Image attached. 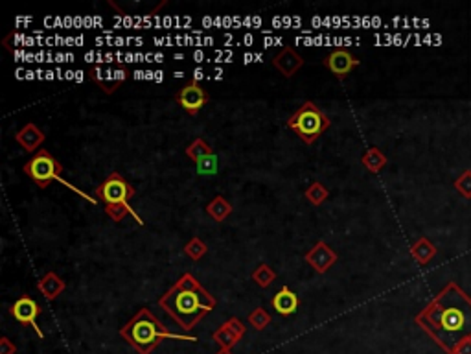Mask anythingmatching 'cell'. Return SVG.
Wrapping results in <instances>:
<instances>
[{"label":"cell","mask_w":471,"mask_h":354,"mask_svg":"<svg viewBox=\"0 0 471 354\" xmlns=\"http://www.w3.org/2000/svg\"><path fill=\"white\" fill-rule=\"evenodd\" d=\"M420 328L445 354H456L471 339V297L455 281H450L414 317Z\"/></svg>","instance_id":"6da1fadb"},{"label":"cell","mask_w":471,"mask_h":354,"mask_svg":"<svg viewBox=\"0 0 471 354\" xmlns=\"http://www.w3.org/2000/svg\"><path fill=\"white\" fill-rule=\"evenodd\" d=\"M159 306L188 332L218 306V301L192 273H184L159 299Z\"/></svg>","instance_id":"7a4b0ae2"},{"label":"cell","mask_w":471,"mask_h":354,"mask_svg":"<svg viewBox=\"0 0 471 354\" xmlns=\"http://www.w3.org/2000/svg\"><path fill=\"white\" fill-rule=\"evenodd\" d=\"M120 336L131 345L138 354H151L164 339H177V342H198L195 336L186 334H173L159 321V317L149 308H140L127 325L120 328Z\"/></svg>","instance_id":"3957f363"},{"label":"cell","mask_w":471,"mask_h":354,"mask_svg":"<svg viewBox=\"0 0 471 354\" xmlns=\"http://www.w3.org/2000/svg\"><path fill=\"white\" fill-rule=\"evenodd\" d=\"M22 170H24V174H26V176L30 177V179H32L39 188H48L52 181H59V183H63L66 188H70V190L77 192L79 196H83V198H87L93 205H96V199L87 196V194H83L79 188H76L74 185H70V183L65 181V179L61 177L63 165H61L59 160L55 159L54 155L50 153L48 149L41 148L37 153H33L32 157H30V160L24 165Z\"/></svg>","instance_id":"277c9868"},{"label":"cell","mask_w":471,"mask_h":354,"mask_svg":"<svg viewBox=\"0 0 471 354\" xmlns=\"http://www.w3.org/2000/svg\"><path fill=\"white\" fill-rule=\"evenodd\" d=\"M331 120L317 104L304 102L293 115L287 118V127L298 135L306 144H313L328 127Z\"/></svg>","instance_id":"5b68a950"},{"label":"cell","mask_w":471,"mask_h":354,"mask_svg":"<svg viewBox=\"0 0 471 354\" xmlns=\"http://www.w3.org/2000/svg\"><path fill=\"white\" fill-rule=\"evenodd\" d=\"M135 194H137L135 192V187L122 174H118V171L109 174L104 179V183L98 185L96 190H94L96 199L104 201L105 207H110V205H129V201L135 198Z\"/></svg>","instance_id":"8992f818"},{"label":"cell","mask_w":471,"mask_h":354,"mask_svg":"<svg viewBox=\"0 0 471 354\" xmlns=\"http://www.w3.org/2000/svg\"><path fill=\"white\" fill-rule=\"evenodd\" d=\"M41 312H43V310H41L37 301L32 297H28V295H22V297L17 299L10 308L11 317H15V321H19L21 325L32 326L39 337H44V332L41 330V326L37 325V317L41 315Z\"/></svg>","instance_id":"52a82bcc"},{"label":"cell","mask_w":471,"mask_h":354,"mask_svg":"<svg viewBox=\"0 0 471 354\" xmlns=\"http://www.w3.org/2000/svg\"><path fill=\"white\" fill-rule=\"evenodd\" d=\"M177 104L186 111L188 115H199V111L209 104V94L198 82H192L177 93Z\"/></svg>","instance_id":"ba28073f"},{"label":"cell","mask_w":471,"mask_h":354,"mask_svg":"<svg viewBox=\"0 0 471 354\" xmlns=\"http://www.w3.org/2000/svg\"><path fill=\"white\" fill-rule=\"evenodd\" d=\"M324 65H326V68H328L337 80L343 82V80L348 77V74H350L356 66L361 65V61L357 59V57H354L348 50L339 48L334 50V52L324 59Z\"/></svg>","instance_id":"9c48e42d"},{"label":"cell","mask_w":471,"mask_h":354,"mask_svg":"<svg viewBox=\"0 0 471 354\" xmlns=\"http://www.w3.org/2000/svg\"><path fill=\"white\" fill-rule=\"evenodd\" d=\"M245 325L243 321L238 319V317H231L229 321H225L223 325L218 328V330L212 334V339H214L221 348H229L231 351L236 343H240V339L245 336Z\"/></svg>","instance_id":"30bf717a"},{"label":"cell","mask_w":471,"mask_h":354,"mask_svg":"<svg viewBox=\"0 0 471 354\" xmlns=\"http://www.w3.org/2000/svg\"><path fill=\"white\" fill-rule=\"evenodd\" d=\"M304 260H306L307 264L311 266L317 273H326V271L337 262V253L329 248L328 243L320 240V242L315 243V245L307 251Z\"/></svg>","instance_id":"8fae6325"},{"label":"cell","mask_w":471,"mask_h":354,"mask_svg":"<svg viewBox=\"0 0 471 354\" xmlns=\"http://www.w3.org/2000/svg\"><path fill=\"white\" fill-rule=\"evenodd\" d=\"M273 65L284 77H293L304 66V57L295 48L285 46L274 55Z\"/></svg>","instance_id":"7c38bea8"},{"label":"cell","mask_w":471,"mask_h":354,"mask_svg":"<svg viewBox=\"0 0 471 354\" xmlns=\"http://www.w3.org/2000/svg\"><path fill=\"white\" fill-rule=\"evenodd\" d=\"M15 140L26 153H33V151L37 153L39 149H41V144L46 140V135L39 129L37 124L30 122V124L22 126L21 129L17 131Z\"/></svg>","instance_id":"4fadbf2b"},{"label":"cell","mask_w":471,"mask_h":354,"mask_svg":"<svg viewBox=\"0 0 471 354\" xmlns=\"http://www.w3.org/2000/svg\"><path fill=\"white\" fill-rule=\"evenodd\" d=\"M271 304H273V308L276 310V314L287 317V315H293L296 310H298L300 301H298V295H296L289 286H282L278 292L273 295Z\"/></svg>","instance_id":"5bb4252c"},{"label":"cell","mask_w":471,"mask_h":354,"mask_svg":"<svg viewBox=\"0 0 471 354\" xmlns=\"http://www.w3.org/2000/svg\"><path fill=\"white\" fill-rule=\"evenodd\" d=\"M65 281L57 273H54V271H48L46 275L41 277V281H37V290L48 301H54V299L59 297L61 293L65 292Z\"/></svg>","instance_id":"9a60e30c"},{"label":"cell","mask_w":471,"mask_h":354,"mask_svg":"<svg viewBox=\"0 0 471 354\" xmlns=\"http://www.w3.org/2000/svg\"><path fill=\"white\" fill-rule=\"evenodd\" d=\"M436 253H439V249H436V245L427 236H420L411 245L412 259L416 260L420 266H427L436 257Z\"/></svg>","instance_id":"2e32d148"},{"label":"cell","mask_w":471,"mask_h":354,"mask_svg":"<svg viewBox=\"0 0 471 354\" xmlns=\"http://www.w3.org/2000/svg\"><path fill=\"white\" fill-rule=\"evenodd\" d=\"M363 166L372 174H379L387 166V155L379 148H368L361 159Z\"/></svg>","instance_id":"e0dca14e"},{"label":"cell","mask_w":471,"mask_h":354,"mask_svg":"<svg viewBox=\"0 0 471 354\" xmlns=\"http://www.w3.org/2000/svg\"><path fill=\"white\" fill-rule=\"evenodd\" d=\"M206 212H209V216L212 220L220 221L221 223V221H225L227 218L231 216L232 205L229 203L223 196H215V198L206 205Z\"/></svg>","instance_id":"ac0fdd59"},{"label":"cell","mask_w":471,"mask_h":354,"mask_svg":"<svg viewBox=\"0 0 471 354\" xmlns=\"http://www.w3.org/2000/svg\"><path fill=\"white\" fill-rule=\"evenodd\" d=\"M186 155L193 160V162H198L199 165V162H203L204 159L212 157L214 151H212L210 144L206 142L204 138H195V140L186 148Z\"/></svg>","instance_id":"d6986e66"},{"label":"cell","mask_w":471,"mask_h":354,"mask_svg":"<svg viewBox=\"0 0 471 354\" xmlns=\"http://www.w3.org/2000/svg\"><path fill=\"white\" fill-rule=\"evenodd\" d=\"M328 198H329V190L324 187L323 183L313 181L311 185L307 187L306 199L313 205V207H318V205H323Z\"/></svg>","instance_id":"ffe728a7"},{"label":"cell","mask_w":471,"mask_h":354,"mask_svg":"<svg viewBox=\"0 0 471 354\" xmlns=\"http://www.w3.org/2000/svg\"><path fill=\"white\" fill-rule=\"evenodd\" d=\"M252 281L256 282L260 288H269L276 281V273L269 264H260L256 270L252 271Z\"/></svg>","instance_id":"44dd1931"},{"label":"cell","mask_w":471,"mask_h":354,"mask_svg":"<svg viewBox=\"0 0 471 354\" xmlns=\"http://www.w3.org/2000/svg\"><path fill=\"white\" fill-rule=\"evenodd\" d=\"M105 214L109 216L113 221H116V223L124 220L127 214L135 216V220H137L140 225L144 223L142 218H140V216H138L137 212L133 210V207H129V205H110V207H105Z\"/></svg>","instance_id":"7402d4cb"},{"label":"cell","mask_w":471,"mask_h":354,"mask_svg":"<svg viewBox=\"0 0 471 354\" xmlns=\"http://www.w3.org/2000/svg\"><path fill=\"white\" fill-rule=\"evenodd\" d=\"M206 251H209V245H206L199 236H193L192 240L184 245V253H186L188 259L192 260H201L204 254H206Z\"/></svg>","instance_id":"603a6c76"},{"label":"cell","mask_w":471,"mask_h":354,"mask_svg":"<svg viewBox=\"0 0 471 354\" xmlns=\"http://www.w3.org/2000/svg\"><path fill=\"white\" fill-rule=\"evenodd\" d=\"M249 323L252 328L263 330V328H267V325H271V314L265 308H254L249 314Z\"/></svg>","instance_id":"cb8c5ba5"},{"label":"cell","mask_w":471,"mask_h":354,"mask_svg":"<svg viewBox=\"0 0 471 354\" xmlns=\"http://www.w3.org/2000/svg\"><path fill=\"white\" fill-rule=\"evenodd\" d=\"M453 187L464 199H471V170H464L453 181Z\"/></svg>","instance_id":"d4e9b609"},{"label":"cell","mask_w":471,"mask_h":354,"mask_svg":"<svg viewBox=\"0 0 471 354\" xmlns=\"http://www.w3.org/2000/svg\"><path fill=\"white\" fill-rule=\"evenodd\" d=\"M215 162H218V160H215V155H212V157H209V159H204L203 162H199L198 165L199 174H214L215 168H218Z\"/></svg>","instance_id":"484cf974"},{"label":"cell","mask_w":471,"mask_h":354,"mask_svg":"<svg viewBox=\"0 0 471 354\" xmlns=\"http://www.w3.org/2000/svg\"><path fill=\"white\" fill-rule=\"evenodd\" d=\"M17 347L15 343H11V339L8 336H2L0 339V354H15Z\"/></svg>","instance_id":"4316f807"},{"label":"cell","mask_w":471,"mask_h":354,"mask_svg":"<svg viewBox=\"0 0 471 354\" xmlns=\"http://www.w3.org/2000/svg\"><path fill=\"white\" fill-rule=\"evenodd\" d=\"M456 354H471V339L462 343L461 347H459V351H456Z\"/></svg>","instance_id":"83f0119b"},{"label":"cell","mask_w":471,"mask_h":354,"mask_svg":"<svg viewBox=\"0 0 471 354\" xmlns=\"http://www.w3.org/2000/svg\"><path fill=\"white\" fill-rule=\"evenodd\" d=\"M215 354H232V351H229V348H221L220 353H215Z\"/></svg>","instance_id":"f1b7e54d"}]
</instances>
